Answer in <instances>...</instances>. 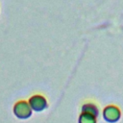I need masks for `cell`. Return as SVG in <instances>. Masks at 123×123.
Returning <instances> with one entry per match:
<instances>
[{
    "label": "cell",
    "instance_id": "cell-1",
    "mask_svg": "<svg viewBox=\"0 0 123 123\" xmlns=\"http://www.w3.org/2000/svg\"><path fill=\"white\" fill-rule=\"evenodd\" d=\"M103 117L109 123H115L121 117L120 109L114 105L107 106L103 111Z\"/></svg>",
    "mask_w": 123,
    "mask_h": 123
},
{
    "label": "cell",
    "instance_id": "cell-5",
    "mask_svg": "<svg viewBox=\"0 0 123 123\" xmlns=\"http://www.w3.org/2000/svg\"><path fill=\"white\" fill-rule=\"evenodd\" d=\"M82 111H86V112H89V113H92L96 116H98V113H99V111H98V108L92 104V103H86L83 106L82 108Z\"/></svg>",
    "mask_w": 123,
    "mask_h": 123
},
{
    "label": "cell",
    "instance_id": "cell-4",
    "mask_svg": "<svg viewBox=\"0 0 123 123\" xmlns=\"http://www.w3.org/2000/svg\"><path fill=\"white\" fill-rule=\"evenodd\" d=\"M79 123H97V116L89 112L82 111L79 116Z\"/></svg>",
    "mask_w": 123,
    "mask_h": 123
},
{
    "label": "cell",
    "instance_id": "cell-2",
    "mask_svg": "<svg viewBox=\"0 0 123 123\" xmlns=\"http://www.w3.org/2000/svg\"><path fill=\"white\" fill-rule=\"evenodd\" d=\"M13 112L17 118L27 119L32 115V109L25 101H20L16 103L13 107Z\"/></svg>",
    "mask_w": 123,
    "mask_h": 123
},
{
    "label": "cell",
    "instance_id": "cell-3",
    "mask_svg": "<svg viewBox=\"0 0 123 123\" xmlns=\"http://www.w3.org/2000/svg\"><path fill=\"white\" fill-rule=\"evenodd\" d=\"M30 107L32 110L36 111H43L45 108H47V102L45 100L44 97L40 96V95H35L33 96L30 101Z\"/></svg>",
    "mask_w": 123,
    "mask_h": 123
}]
</instances>
